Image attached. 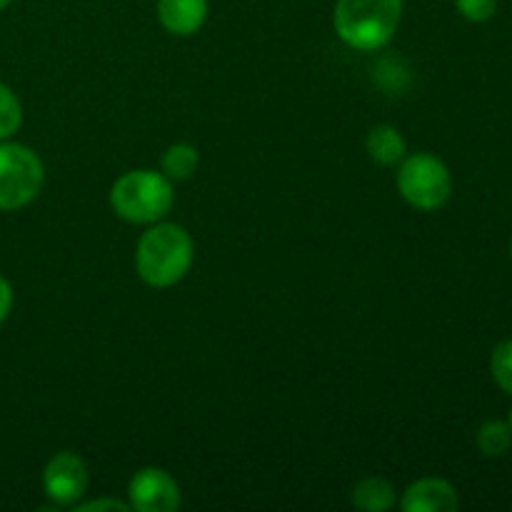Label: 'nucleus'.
Listing matches in <instances>:
<instances>
[{"mask_svg": "<svg viewBox=\"0 0 512 512\" xmlns=\"http://www.w3.org/2000/svg\"><path fill=\"white\" fill-rule=\"evenodd\" d=\"M195 260V245L188 230L178 223L148 225L135 248V270L150 288H173L190 273Z\"/></svg>", "mask_w": 512, "mask_h": 512, "instance_id": "obj_1", "label": "nucleus"}, {"mask_svg": "<svg viewBox=\"0 0 512 512\" xmlns=\"http://www.w3.org/2000/svg\"><path fill=\"white\" fill-rule=\"evenodd\" d=\"M403 0H338L335 35L358 53H378L395 38L403 20Z\"/></svg>", "mask_w": 512, "mask_h": 512, "instance_id": "obj_2", "label": "nucleus"}, {"mask_svg": "<svg viewBox=\"0 0 512 512\" xmlns=\"http://www.w3.org/2000/svg\"><path fill=\"white\" fill-rule=\"evenodd\" d=\"M173 180L163 170L138 168L120 175L110 188V208L120 220L133 225H153L173 210Z\"/></svg>", "mask_w": 512, "mask_h": 512, "instance_id": "obj_3", "label": "nucleus"}, {"mask_svg": "<svg viewBox=\"0 0 512 512\" xmlns=\"http://www.w3.org/2000/svg\"><path fill=\"white\" fill-rule=\"evenodd\" d=\"M398 193L405 203L423 213H435L445 208L453 195V175L448 165L433 153H413L405 155L398 163Z\"/></svg>", "mask_w": 512, "mask_h": 512, "instance_id": "obj_4", "label": "nucleus"}, {"mask_svg": "<svg viewBox=\"0 0 512 512\" xmlns=\"http://www.w3.org/2000/svg\"><path fill=\"white\" fill-rule=\"evenodd\" d=\"M45 183V168L33 148L0 140V213H15L33 203Z\"/></svg>", "mask_w": 512, "mask_h": 512, "instance_id": "obj_5", "label": "nucleus"}, {"mask_svg": "<svg viewBox=\"0 0 512 512\" xmlns=\"http://www.w3.org/2000/svg\"><path fill=\"white\" fill-rule=\"evenodd\" d=\"M90 485V473L78 453H55L43 468V493L53 508H73L85 498Z\"/></svg>", "mask_w": 512, "mask_h": 512, "instance_id": "obj_6", "label": "nucleus"}, {"mask_svg": "<svg viewBox=\"0 0 512 512\" xmlns=\"http://www.w3.org/2000/svg\"><path fill=\"white\" fill-rule=\"evenodd\" d=\"M128 503L138 512H175L183 505V493L168 470L148 465L130 478Z\"/></svg>", "mask_w": 512, "mask_h": 512, "instance_id": "obj_7", "label": "nucleus"}, {"mask_svg": "<svg viewBox=\"0 0 512 512\" xmlns=\"http://www.w3.org/2000/svg\"><path fill=\"white\" fill-rule=\"evenodd\" d=\"M398 503L403 512H455L460 508V495L448 480L420 478L405 488Z\"/></svg>", "mask_w": 512, "mask_h": 512, "instance_id": "obj_8", "label": "nucleus"}, {"mask_svg": "<svg viewBox=\"0 0 512 512\" xmlns=\"http://www.w3.org/2000/svg\"><path fill=\"white\" fill-rule=\"evenodd\" d=\"M208 0H158V20L170 35L190 38L208 20Z\"/></svg>", "mask_w": 512, "mask_h": 512, "instance_id": "obj_9", "label": "nucleus"}, {"mask_svg": "<svg viewBox=\"0 0 512 512\" xmlns=\"http://www.w3.org/2000/svg\"><path fill=\"white\" fill-rule=\"evenodd\" d=\"M365 150H368L370 160L385 165V168H393L408 155V143L395 125L383 123L370 128L368 138H365Z\"/></svg>", "mask_w": 512, "mask_h": 512, "instance_id": "obj_10", "label": "nucleus"}, {"mask_svg": "<svg viewBox=\"0 0 512 512\" xmlns=\"http://www.w3.org/2000/svg\"><path fill=\"white\" fill-rule=\"evenodd\" d=\"M350 503L363 512H388L398 503V490L388 478L370 475V478L355 483L353 493H350Z\"/></svg>", "mask_w": 512, "mask_h": 512, "instance_id": "obj_11", "label": "nucleus"}, {"mask_svg": "<svg viewBox=\"0 0 512 512\" xmlns=\"http://www.w3.org/2000/svg\"><path fill=\"white\" fill-rule=\"evenodd\" d=\"M200 155L195 150V145L190 143H173L160 158V170L163 175H168L173 183H180V180H188L190 175L198 170Z\"/></svg>", "mask_w": 512, "mask_h": 512, "instance_id": "obj_12", "label": "nucleus"}, {"mask_svg": "<svg viewBox=\"0 0 512 512\" xmlns=\"http://www.w3.org/2000/svg\"><path fill=\"white\" fill-rule=\"evenodd\" d=\"M475 443H478V450L485 458H500V455L508 453L512 445L510 425L505 420H488L478 428Z\"/></svg>", "mask_w": 512, "mask_h": 512, "instance_id": "obj_13", "label": "nucleus"}, {"mask_svg": "<svg viewBox=\"0 0 512 512\" xmlns=\"http://www.w3.org/2000/svg\"><path fill=\"white\" fill-rule=\"evenodd\" d=\"M23 125V105L15 90L0 80V140H10Z\"/></svg>", "mask_w": 512, "mask_h": 512, "instance_id": "obj_14", "label": "nucleus"}, {"mask_svg": "<svg viewBox=\"0 0 512 512\" xmlns=\"http://www.w3.org/2000/svg\"><path fill=\"white\" fill-rule=\"evenodd\" d=\"M490 373L503 393L512 395V340H503L495 345L490 355Z\"/></svg>", "mask_w": 512, "mask_h": 512, "instance_id": "obj_15", "label": "nucleus"}, {"mask_svg": "<svg viewBox=\"0 0 512 512\" xmlns=\"http://www.w3.org/2000/svg\"><path fill=\"white\" fill-rule=\"evenodd\" d=\"M500 0H455V8L470 23H485L498 13Z\"/></svg>", "mask_w": 512, "mask_h": 512, "instance_id": "obj_16", "label": "nucleus"}, {"mask_svg": "<svg viewBox=\"0 0 512 512\" xmlns=\"http://www.w3.org/2000/svg\"><path fill=\"white\" fill-rule=\"evenodd\" d=\"M75 512H103V510H120V512H128L130 503H123V500H115V498H98V500H80V503L73 505Z\"/></svg>", "mask_w": 512, "mask_h": 512, "instance_id": "obj_17", "label": "nucleus"}, {"mask_svg": "<svg viewBox=\"0 0 512 512\" xmlns=\"http://www.w3.org/2000/svg\"><path fill=\"white\" fill-rule=\"evenodd\" d=\"M10 310H13V285L8 283V278L0 275V325L8 320Z\"/></svg>", "mask_w": 512, "mask_h": 512, "instance_id": "obj_18", "label": "nucleus"}, {"mask_svg": "<svg viewBox=\"0 0 512 512\" xmlns=\"http://www.w3.org/2000/svg\"><path fill=\"white\" fill-rule=\"evenodd\" d=\"M10 3H13V0H0V13H3V10H5V8H8V5H10Z\"/></svg>", "mask_w": 512, "mask_h": 512, "instance_id": "obj_19", "label": "nucleus"}, {"mask_svg": "<svg viewBox=\"0 0 512 512\" xmlns=\"http://www.w3.org/2000/svg\"><path fill=\"white\" fill-rule=\"evenodd\" d=\"M508 425H510V430H512V410H510V418H508Z\"/></svg>", "mask_w": 512, "mask_h": 512, "instance_id": "obj_20", "label": "nucleus"}, {"mask_svg": "<svg viewBox=\"0 0 512 512\" xmlns=\"http://www.w3.org/2000/svg\"><path fill=\"white\" fill-rule=\"evenodd\" d=\"M510 255H512V240H510Z\"/></svg>", "mask_w": 512, "mask_h": 512, "instance_id": "obj_21", "label": "nucleus"}]
</instances>
